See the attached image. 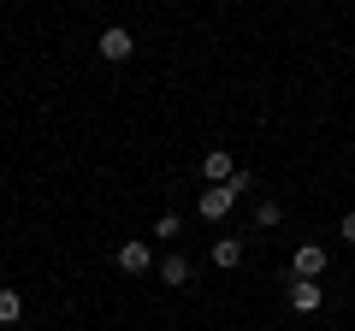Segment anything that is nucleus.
<instances>
[{"instance_id":"nucleus-1","label":"nucleus","mask_w":355,"mask_h":331,"mask_svg":"<svg viewBox=\"0 0 355 331\" xmlns=\"http://www.w3.org/2000/svg\"><path fill=\"white\" fill-rule=\"evenodd\" d=\"M237 202H243V195L231 190V184H214V190H202V202H196V213H202L207 225H219V219H225V213H231Z\"/></svg>"},{"instance_id":"nucleus-2","label":"nucleus","mask_w":355,"mask_h":331,"mask_svg":"<svg viewBox=\"0 0 355 331\" xmlns=\"http://www.w3.org/2000/svg\"><path fill=\"white\" fill-rule=\"evenodd\" d=\"M119 272H130V278H142V272H154V249L142 237H130V242H119Z\"/></svg>"},{"instance_id":"nucleus-3","label":"nucleus","mask_w":355,"mask_h":331,"mask_svg":"<svg viewBox=\"0 0 355 331\" xmlns=\"http://www.w3.org/2000/svg\"><path fill=\"white\" fill-rule=\"evenodd\" d=\"M95 53H101V60H113V65H125L130 53H137V36H130L125 24H113V30H101V42H95Z\"/></svg>"},{"instance_id":"nucleus-4","label":"nucleus","mask_w":355,"mask_h":331,"mask_svg":"<svg viewBox=\"0 0 355 331\" xmlns=\"http://www.w3.org/2000/svg\"><path fill=\"white\" fill-rule=\"evenodd\" d=\"M320 272H326V249L320 242H302L291 255V278H320Z\"/></svg>"},{"instance_id":"nucleus-5","label":"nucleus","mask_w":355,"mask_h":331,"mask_svg":"<svg viewBox=\"0 0 355 331\" xmlns=\"http://www.w3.org/2000/svg\"><path fill=\"white\" fill-rule=\"evenodd\" d=\"M320 302H326L320 278H291V307L296 314H320Z\"/></svg>"},{"instance_id":"nucleus-6","label":"nucleus","mask_w":355,"mask_h":331,"mask_svg":"<svg viewBox=\"0 0 355 331\" xmlns=\"http://www.w3.org/2000/svg\"><path fill=\"white\" fill-rule=\"evenodd\" d=\"M202 178L207 184H231V178H237V160H231L225 148H207L202 154Z\"/></svg>"},{"instance_id":"nucleus-7","label":"nucleus","mask_w":355,"mask_h":331,"mask_svg":"<svg viewBox=\"0 0 355 331\" xmlns=\"http://www.w3.org/2000/svg\"><path fill=\"white\" fill-rule=\"evenodd\" d=\"M214 267H219V272L243 267V237H214Z\"/></svg>"},{"instance_id":"nucleus-8","label":"nucleus","mask_w":355,"mask_h":331,"mask_svg":"<svg viewBox=\"0 0 355 331\" xmlns=\"http://www.w3.org/2000/svg\"><path fill=\"white\" fill-rule=\"evenodd\" d=\"M154 272H160V284H172V290H184V284H190V260H184V255H166Z\"/></svg>"},{"instance_id":"nucleus-9","label":"nucleus","mask_w":355,"mask_h":331,"mask_svg":"<svg viewBox=\"0 0 355 331\" xmlns=\"http://www.w3.org/2000/svg\"><path fill=\"white\" fill-rule=\"evenodd\" d=\"M18 314H24V296L12 284H0V325H18Z\"/></svg>"},{"instance_id":"nucleus-10","label":"nucleus","mask_w":355,"mask_h":331,"mask_svg":"<svg viewBox=\"0 0 355 331\" xmlns=\"http://www.w3.org/2000/svg\"><path fill=\"white\" fill-rule=\"evenodd\" d=\"M279 219H284L279 195H261V202H254V225H261V231H272V225H279Z\"/></svg>"},{"instance_id":"nucleus-11","label":"nucleus","mask_w":355,"mask_h":331,"mask_svg":"<svg viewBox=\"0 0 355 331\" xmlns=\"http://www.w3.org/2000/svg\"><path fill=\"white\" fill-rule=\"evenodd\" d=\"M154 237H166V242H178V213H160V219H154Z\"/></svg>"},{"instance_id":"nucleus-12","label":"nucleus","mask_w":355,"mask_h":331,"mask_svg":"<svg viewBox=\"0 0 355 331\" xmlns=\"http://www.w3.org/2000/svg\"><path fill=\"white\" fill-rule=\"evenodd\" d=\"M338 237H343V242H355V213H343V219H338Z\"/></svg>"},{"instance_id":"nucleus-13","label":"nucleus","mask_w":355,"mask_h":331,"mask_svg":"<svg viewBox=\"0 0 355 331\" xmlns=\"http://www.w3.org/2000/svg\"><path fill=\"white\" fill-rule=\"evenodd\" d=\"M0 278H6V272H0Z\"/></svg>"}]
</instances>
